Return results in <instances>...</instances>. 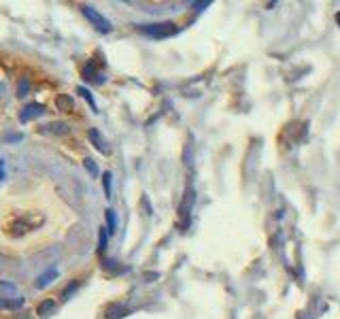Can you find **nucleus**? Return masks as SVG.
<instances>
[{"instance_id": "nucleus-1", "label": "nucleus", "mask_w": 340, "mask_h": 319, "mask_svg": "<svg viewBox=\"0 0 340 319\" xmlns=\"http://www.w3.org/2000/svg\"><path fill=\"white\" fill-rule=\"evenodd\" d=\"M138 30L151 39H170L172 34H176V26H174V21H160V24L138 26Z\"/></svg>"}, {"instance_id": "nucleus-2", "label": "nucleus", "mask_w": 340, "mask_h": 319, "mask_svg": "<svg viewBox=\"0 0 340 319\" xmlns=\"http://www.w3.org/2000/svg\"><path fill=\"white\" fill-rule=\"evenodd\" d=\"M81 11H83V15H85V19L89 21L91 26L96 28L98 32H102V34H109L111 30H113V26H111V21L106 19L104 15L100 11H96L94 6H89V4H83L81 6Z\"/></svg>"}, {"instance_id": "nucleus-3", "label": "nucleus", "mask_w": 340, "mask_h": 319, "mask_svg": "<svg viewBox=\"0 0 340 319\" xmlns=\"http://www.w3.org/2000/svg\"><path fill=\"white\" fill-rule=\"evenodd\" d=\"M87 137H89V140H91V145H94L98 151H102V153H109L111 149H109V143L104 140V137L100 132L96 130V128H89V132H87Z\"/></svg>"}, {"instance_id": "nucleus-4", "label": "nucleus", "mask_w": 340, "mask_h": 319, "mask_svg": "<svg viewBox=\"0 0 340 319\" xmlns=\"http://www.w3.org/2000/svg\"><path fill=\"white\" fill-rule=\"evenodd\" d=\"M39 115H42V106L41 104H28L24 109V113L19 115V119L21 122H30L32 117H39Z\"/></svg>"}, {"instance_id": "nucleus-5", "label": "nucleus", "mask_w": 340, "mask_h": 319, "mask_svg": "<svg viewBox=\"0 0 340 319\" xmlns=\"http://www.w3.org/2000/svg\"><path fill=\"white\" fill-rule=\"evenodd\" d=\"M55 276H58V268H47L45 273H42L41 276H39V281H37V285L42 289V287H47L49 283H51Z\"/></svg>"}, {"instance_id": "nucleus-6", "label": "nucleus", "mask_w": 340, "mask_h": 319, "mask_svg": "<svg viewBox=\"0 0 340 319\" xmlns=\"http://www.w3.org/2000/svg\"><path fill=\"white\" fill-rule=\"evenodd\" d=\"M106 224H109V228H106V230H109V234H113V232H115V228H117V219H115V211H106Z\"/></svg>"}, {"instance_id": "nucleus-7", "label": "nucleus", "mask_w": 340, "mask_h": 319, "mask_svg": "<svg viewBox=\"0 0 340 319\" xmlns=\"http://www.w3.org/2000/svg\"><path fill=\"white\" fill-rule=\"evenodd\" d=\"M111 179H113V175H111V173H104V175H102V183H104V194H106V198H113Z\"/></svg>"}, {"instance_id": "nucleus-8", "label": "nucleus", "mask_w": 340, "mask_h": 319, "mask_svg": "<svg viewBox=\"0 0 340 319\" xmlns=\"http://www.w3.org/2000/svg\"><path fill=\"white\" fill-rule=\"evenodd\" d=\"M0 292L9 294V296H15L17 294V287L13 285V283H9V281H0Z\"/></svg>"}, {"instance_id": "nucleus-9", "label": "nucleus", "mask_w": 340, "mask_h": 319, "mask_svg": "<svg viewBox=\"0 0 340 319\" xmlns=\"http://www.w3.org/2000/svg\"><path fill=\"white\" fill-rule=\"evenodd\" d=\"M24 304V300H2L0 298V309H17Z\"/></svg>"}, {"instance_id": "nucleus-10", "label": "nucleus", "mask_w": 340, "mask_h": 319, "mask_svg": "<svg viewBox=\"0 0 340 319\" xmlns=\"http://www.w3.org/2000/svg\"><path fill=\"white\" fill-rule=\"evenodd\" d=\"M106 238H109V230L102 228L100 230V240H98V251H100V253L106 249Z\"/></svg>"}, {"instance_id": "nucleus-11", "label": "nucleus", "mask_w": 340, "mask_h": 319, "mask_svg": "<svg viewBox=\"0 0 340 319\" xmlns=\"http://www.w3.org/2000/svg\"><path fill=\"white\" fill-rule=\"evenodd\" d=\"M77 91H79V94L85 98V100H87L89 102V106H91V109H94L96 111V102H94V98H91V91L89 90H85V88H79V90H77Z\"/></svg>"}, {"instance_id": "nucleus-12", "label": "nucleus", "mask_w": 340, "mask_h": 319, "mask_svg": "<svg viewBox=\"0 0 340 319\" xmlns=\"http://www.w3.org/2000/svg\"><path fill=\"white\" fill-rule=\"evenodd\" d=\"M53 309H55V304H53L51 300H45V302H42L41 307H39V315H47L49 311H53Z\"/></svg>"}, {"instance_id": "nucleus-13", "label": "nucleus", "mask_w": 340, "mask_h": 319, "mask_svg": "<svg viewBox=\"0 0 340 319\" xmlns=\"http://www.w3.org/2000/svg\"><path fill=\"white\" fill-rule=\"evenodd\" d=\"M83 164H85V168L89 170V175H91V177H98V166H96V162H94V160H89V158H87V160L83 162Z\"/></svg>"}, {"instance_id": "nucleus-14", "label": "nucleus", "mask_w": 340, "mask_h": 319, "mask_svg": "<svg viewBox=\"0 0 340 319\" xmlns=\"http://www.w3.org/2000/svg\"><path fill=\"white\" fill-rule=\"evenodd\" d=\"M47 128H49L51 132H58V134H66V132H68V128L64 126V124H51V126H47Z\"/></svg>"}, {"instance_id": "nucleus-15", "label": "nucleus", "mask_w": 340, "mask_h": 319, "mask_svg": "<svg viewBox=\"0 0 340 319\" xmlns=\"http://www.w3.org/2000/svg\"><path fill=\"white\" fill-rule=\"evenodd\" d=\"M75 289H77V283H73V287H66V289H64V294H62V298H64V300H68V296L73 294Z\"/></svg>"}, {"instance_id": "nucleus-16", "label": "nucleus", "mask_w": 340, "mask_h": 319, "mask_svg": "<svg viewBox=\"0 0 340 319\" xmlns=\"http://www.w3.org/2000/svg\"><path fill=\"white\" fill-rule=\"evenodd\" d=\"M2 177H4V162L0 160V179H2Z\"/></svg>"}, {"instance_id": "nucleus-17", "label": "nucleus", "mask_w": 340, "mask_h": 319, "mask_svg": "<svg viewBox=\"0 0 340 319\" xmlns=\"http://www.w3.org/2000/svg\"><path fill=\"white\" fill-rule=\"evenodd\" d=\"M336 21H338V24H340V13H338V15H336Z\"/></svg>"}]
</instances>
